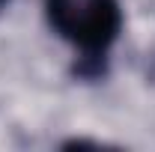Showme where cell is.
Segmentation results:
<instances>
[{"label":"cell","mask_w":155,"mask_h":152,"mask_svg":"<svg viewBox=\"0 0 155 152\" xmlns=\"http://www.w3.org/2000/svg\"><path fill=\"white\" fill-rule=\"evenodd\" d=\"M51 27L87 60L104 57L122 30L116 0H45Z\"/></svg>","instance_id":"obj_1"},{"label":"cell","mask_w":155,"mask_h":152,"mask_svg":"<svg viewBox=\"0 0 155 152\" xmlns=\"http://www.w3.org/2000/svg\"><path fill=\"white\" fill-rule=\"evenodd\" d=\"M149 81L155 84V57H152V66H149Z\"/></svg>","instance_id":"obj_2"},{"label":"cell","mask_w":155,"mask_h":152,"mask_svg":"<svg viewBox=\"0 0 155 152\" xmlns=\"http://www.w3.org/2000/svg\"><path fill=\"white\" fill-rule=\"evenodd\" d=\"M3 3H9V0H0V6H3Z\"/></svg>","instance_id":"obj_3"}]
</instances>
